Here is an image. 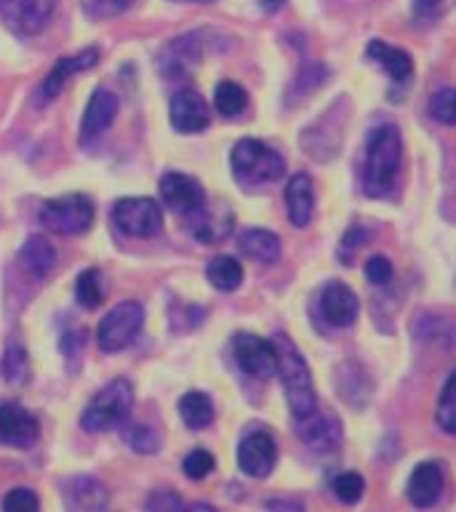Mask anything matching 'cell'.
Masks as SVG:
<instances>
[{
	"label": "cell",
	"instance_id": "obj_46",
	"mask_svg": "<svg viewBox=\"0 0 456 512\" xmlns=\"http://www.w3.org/2000/svg\"><path fill=\"white\" fill-rule=\"evenodd\" d=\"M190 3H211V0H190Z\"/></svg>",
	"mask_w": 456,
	"mask_h": 512
},
{
	"label": "cell",
	"instance_id": "obj_17",
	"mask_svg": "<svg viewBox=\"0 0 456 512\" xmlns=\"http://www.w3.org/2000/svg\"><path fill=\"white\" fill-rule=\"evenodd\" d=\"M318 307L323 320L334 328L352 326V320L358 318V299L352 294V288H347L344 283H339V280H331V283L320 291Z\"/></svg>",
	"mask_w": 456,
	"mask_h": 512
},
{
	"label": "cell",
	"instance_id": "obj_20",
	"mask_svg": "<svg viewBox=\"0 0 456 512\" xmlns=\"http://www.w3.org/2000/svg\"><path fill=\"white\" fill-rule=\"evenodd\" d=\"M440 491H443V467L435 462L416 464L406 488L411 504H416V507H430V504L438 502Z\"/></svg>",
	"mask_w": 456,
	"mask_h": 512
},
{
	"label": "cell",
	"instance_id": "obj_31",
	"mask_svg": "<svg viewBox=\"0 0 456 512\" xmlns=\"http://www.w3.org/2000/svg\"><path fill=\"white\" fill-rule=\"evenodd\" d=\"M75 296L83 310H96L104 299V288H102V272L99 270H86L80 272L78 283H75Z\"/></svg>",
	"mask_w": 456,
	"mask_h": 512
},
{
	"label": "cell",
	"instance_id": "obj_18",
	"mask_svg": "<svg viewBox=\"0 0 456 512\" xmlns=\"http://www.w3.org/2000/svg\"><path fill=\"white\" fill-rule=\"evenodd\" d=\"M299 424V438L304 446L315 448V451H334L342 443V424L331 414H320L318 408L304 419H296Z\"/></svg>",
	"mask_w": 456,
	"mask_h": 512
},
{
	"label": "cell",
	"instance_id": "obj_6",
	"mask_svg": "<svg viewBox=\"0 0 456 512\" xmlns=\"http://www.w3.org/2000/svg\"><path fill=\"white\" fill-rule=\"evenodd\" d=\"M144 323V307L139 302H120L112 307L96 328V342L104 352L126 350L128 344H134Z\"/></svg>",
	"mask_w": 456,
	"mask_h": 512
},
{
	"label": "cell",
	"instance_id": "obj_34",
	"mask_svg": "<svg viewBox=\"0 0 456 512\" xmlns=\"http://www.w3.org/2000/svg\"><path fill=\"white\" fill-rule=\"evenodd\" d=\"M126 443L134 448L136 454H158L160 435L158 430H152L147 424H134V427H128Z\"/></svg>",
	"mask_w": 456,
	"mask_h": 512
},
{
	"label": "cell",
	"instance_id": "obj_1",
	"mask_svg": "<svg viewBox=\"0 0 456 512\" xmlns=\"http://www.w3.org/2000/svg\"><path fill=\"white\" fill-rule=\"evenodd\" d=\"M400 160H403V139L398 128L390 123L376 126L368 134L366 160H363V190L371 198L390 195L398 179Z\"/></svg>",
	"mask_w": 456,
	"mask_h": 512
},
{
	"label": "cell",
	"instance_id": "obj_40",
	"mask_svg": "<svg viewBox=\"0 0 456 512\" xmlns=\"http://www.w3.org/2000/svg\"><path fill=\"white\" fill-rule=\"evenodd\" d=\"M366 278L371 280V283H376V286H384V283H390L392 278V264L387 256L376 254L371 256L366 262Z\"/></svg>",
	"mask_w": 456,
	"mask_h": 512
},
{
	"label": "cell",
	"instance_id": "obj_21",
	"mask_svg": "<svg viewBox=\"0 0 456 512\" xmlns=\"http://www.w3.org/2000/svg\"><path fill=\"white\" fill-rule=\"evenodd\" d=\"M62 496L70 510H104L107 507V488L96 478H86V475L64 480Z\"/></svg>",
	"mask_w": 456,
	"mask_h": 512
},
{
	"label": "cell",
	"instance_id": "obj_13",
	"mask_svg": "<svg viewBox=\"0 0 456 512\" xmlns=\"http://www.w3.org/2000/svg\"><path fill=\"white\" fill-rule=\"evenodd\" d=\"M160 198H163V203L171 211L187 216L206 203V192H203L198 179L179 174V171H171V174L160 179Z\"/></svg>",
	"mask_w": 456,
	"mask_h": 512
},
{
	"label": "cell",
	"instance_id": "obj_30",
	"mask_svg": "<svg viewBox=\"0 0 456 512\" xmlns=\"http://www.w3.org/2000/svg\"><path fill=\"white\" fill-rule=\"evenodd\" d=\"M248 94L246 88L238 86L235 80H222L214 91V107L222 118H235L246 110Z\"/></svg>",
	"mask_w": 456,
	"mask_h": 512
},
{
	"label": "cell",
	"instance_id": "obj_19",
	"mask_svg": "<svg viewBox=\"0 0 456 512\" xmlns=\"http://www.w3.org/2000/svg\"><path fill=\"white\" fill-rule=\"evenodd\" d=\"M96 62H99V51H96V48H86V51H80V54L59 59V62L51 67V72H48V78L43 80V86H40V99H43V102L56 99V96L62 94L64 83H67L72 75L91 70Z\"/></svg>",
	"mask_w": 456,
	"mask_h": 512
},
{
	"label": "cell",
	"instance_id": "obj_4",
	"mask_svg": "<svg viewBox=\"0 0 456 512\" xmlns=\"http://www.w3.org/2000/svg\"><path fill=\"white\" fill-rule=\"evenodd\" d=\"M230 166L238 176V182L248 187H259V184L278 182L280 176L286 174V160L278 150H272L259 139H240L232 147Z\"/></svg>",
	"mask_w": 456,
	"mask_h": 512
},
{
	"label": "cell",
	"instance_id": "obj_3",
	"mask_svg": "<svg viewBox=\"0 0 456 512\" xmlns=\"http://www.w3.org/2000/svg\"><path fill=\"white\" fill-rule=\"evenodd\" d=\"M134 408V387L126 379H112L107 387L96 392L91 403L80 414V427L86 432H110L128 422Z\"/></svg>",
	"mask_w": 456,
	"mask_h": 512
},
{
	"label": "cell",
	"instance_id": "obj_32",
	"mask_svg": "<svg viewBox=\"0 0 456 512\" xmlns=\"http://www.w3.org/2000/svg\"><path fill=\"white\" fill-rule=\"evenodd\" d=\"M435 419L446 432L456 435V371L448 376L446 387L440 392L438 411H435Z\"/></svg>",
	"mask_w": 456,
	"mask_h": 512
},
{
	"label": "cell",
	"instance_id": "obj_29",
	"mask_svg": "<svg viewBox=\"0 0 456 512\" xmlns=\"http://www.w3.org/2000/svg\"><path fill=\"white\" fill-rule=\"evenodd\" d=\"M414 334L427 344H440V347H454L456 344V326L451 320L438 318V315H422L416 320Z\"/></svg>",
	"mask_w": 456,
	"mask_h": 512
},
{
	"label": "cell",
	"instance_id": "obj_25",
	"mask_svg": "<svg viewBox=\"0 0 456 512\" xmlns=\"http://www.w3.org/2000/svg\"><path fill=\"white\" fill-rule=\"evenodd\" d=\"M22 262L35 278H46L56 267V248L43 235H30L22 246Z\"/></svg>",
	"mask_w": 456,
	"mask_h": 512
},
{
	"label": "cell",
	"instance_id": "obj_37",
	"mask_svg": "<svg viewBox=\"0 0 456 512\" xmlns=\"http://www.w3.org/2000/svg\"><path fill=\"white\" fill-rule=\"evenodd\" d=\"M86 342V331H80V328L67 331V334L62 336V355L67 358V363H70V371H78L80 358H83V352H86Z\"/></svg>",
	"mask_w": 456,
	"mask_h": 512
},
{
	"label": "cell",
	"instance_id": "obj_15",
	"mask_svg": "<svg viewBox=\"0 0 456 512\" xmlns=\"http://www.w3.org/2000/svg\"><path fill=\"white\" fill-rule=\"evenodd\" d=\"M118 107V96L102 86L96 88L91 99H88L83 120H80V144L94 142L96 136H102L115 120V115H118Z\"/></svg>",
	"mask_w": 456,
	"mask_h": 512
},
{
	"label": "cell",
	"instance_id": "obj_24",
	"mask_svg": "<svg viewBox=\"0 0 456 512\" xmlns=\"http://www.w3.org/2000/svg\"><path fill=\"white\" fill-rule=\"evenodd\" d=\"M240 254L254 259L259 264H272L278 262L280 256V240L275 232L270 230H246L240 232L238 238Z\"/></svg>",
	"mask_w": 456,
	"mask_h": 512
},
{
	"label": "cell",
	"instance_id": "obj_23",
	"mask_svg": "<svg viewBox=\"0 0 456 512\" xmlns=\"http://www.w3.org/2000/svg\"><path fill=\"white\" fill-rule=\"evenodd\" d=\"M366 51L374 62H379V67H382L392 80L411 78L414 62H411V56H408L403 48L390 46V43H384V40H371Z\"/></svg>",
	"mask_w": 456,
	"mask_h": 512
},
{
	"label": "cell",
	"instance_id": "obj_8",
	"mask_svg": "<svg viewBox=\"0 0 456 512\" xmlns=\"http://www.w3.org/2000/svg\"><path fill=\"white\" fill-rule=\"evenodd\" d=\"M232 358L243 374L254 379H270L278 374V355L275 344L254 334H238L232 339Z\"/></svg>",
	"mask_w": 456,
	"mask_h": 512
},
{
	"label": "cell",
	"instance_id": "obj_36",
	"mask_svg": "<svg viewBox=\"0 0 456 512\" xmlns=\"http://www.w3.org/2000/svg\"><path fill=\"white\" fill-rule=\"evenodd\" d=\"M214 464V456L208 454L206 448H195V451H190V454L184 456L182 470L190 480H203L208 472H214Z\"/></svg>",
	"mask_w": 456,
	"mask_h": 512
},
{
	"label": "cell",
	"instance_id": "obj_41",
	"mask_svg": "<svg viewBox=\"0 0 456 512\" xmlns=\"http://www.w3.org/2000/svg\"><path fill=\"white\" fill-rule=\"evenodd\" d=\"M147 510H187V504L174 491H155L147 499Z\"/></svg>",
	"mask_w": 456,
	"mask_h": 512
},
{
	"label": "cell",
	"instance_id": "obj_42",
	"mask_svg": "<svg viewBox=\"0 0 456 512\" xmlns=\"http://www.w3.org/2000/svg\"><path fill=\"white\" fill-rule=\"evenodd\" d=\"M366 240H368V232L363 230V227H352V230L347 232V235H344L342 248H339V254H342V251H347V248H352V251H355V248L363 246Z\"/></svg>",
	"mask_w": 456,
	"mask_h": 512
},
{
	"label": "cell",
	"instance_id": "obj_45",
	"mask_svg": "<svg viewBox=\"0 0 456 512\" xmlns=\"http://www.w3.org/2000/svg\"><path fill=\"white\" fill-rule=\"evenodd\" d=\"M440 0H416V6L422 8V11H432V8L438 6Z\"/></svg>",
	"mask_w": 456,
	"mask_h": 512
},
{
	"label": "cell",
	"instance_id": "obj_22",
	"mask_svg": "<svg viewBox=\"0 0 456 512\" xmlns=\"http://www.w3.org/2000/svg\"><path fill=\"white\" fill-rule=\"evenodd\" d=\"M286 208L288 219L294 227H307L312 219V208H315V190H312V179L307 174H294L288 179L286 187Z\"/></svg>",
	"mask_w": 456,
	"mask_h": 512
},
{
	"label": "cell",
	"instance_id": "obj_27",
	"mask_svg": "<svg viewBox=\"0 0 456 512\" xmlns=\"http://www.w3.org/2000/svg\"><path fill=\"white\" fill-rule=\"evenodd\" d=\"M206 278L219 291H235L243 283V267L232 256H214L206 264Z\"/></svg>",
	"mask_w": 456,
	"mask_h": 512
},
{
	"label": "cell",
	"instance_id": "obj_12",
	"mask_svg": "<svg viewBox=\"0 0 456 512\" xmlns=\"http://www.w3.org/2000/svg\"><path fill=\"white\" fill-rule=\"evenodd\" d=\"M200 56H203V32H190L163 46L158 67L166 78H182L200 62Z\"/></svg>",
	"mask_w": 456,
	"mask_h": 512
},
{
	"label": "cell",
	"instance_id": "obj_26",
	"mask_svg": "<svg viewBox=\"0 0 456 512\" xmlns=\"http://www.w3.org/2000/svg\"><path fill=\"white\" fill-rule=\"evenodd\" d=\"M179 416L190 430H203V427L214 422V403L203 392L192 390L179 400Z\"/></svg>",
	"mask_w": 456,
	"mask_h": 512
},
{
	"label": "cell",
	"instance_id": "obj_39",
	"mask_svg": "<svg viewBox=\"0 0 456 512\" xmlns=\"http://www.w3.org/2000/svg\"><path fill=\"white\" fill-rule=\"evenodd\" d=\"M3 510L8 512H35L38 510V496L30 488H14L3 499Z\"/></svg>",
	"mask_w": 456,
	"mask_h": 512
},
{
	"label": "cell",
	"instance_id": "obj_2",
	"mask_svg": "<svg viewBox=\"0 0 456 512\" xmlns=\"http://www.w3.org/2000/svg\"><path fill=\"white\" fill-rule=\"evenodd\" d=\"M272 344H275V355H278V374L280 382H283V392H286L288 408H291L294 419H304L318 408L310 366L286 334L275 336Z\"/></svg>",
	"mask_w": 456,
	"mask_h": 512
},
{
	"label": "cell",
	"instance_id": "obj_33",
	"mask_svg": "<svg viewBox=\"0 0 456 512\" xmlns=\"http://www.w3.org/2000/svg\"><path fill=\"white\" fill-rule=\"evenodd\" d=\"M430 115L446 126H456V88H440L430 96Z\"/></svg>",
	"mask_w": 456,
	"mask_h": 512
},
{
	"label": "cell",
	"instance_id": "obj_7",
	"mask_svg": "<svg viewBox=\"0 0 456 512\" xmlns=\"http://www.w3.org/2000/svg\"><path fill=\"white\" fill-rule=\"evenodd\" d=\"M112 222L128 238H152L163 230V214L150 198H123L112 208Z\"/></svg>",
	"mask_w": 456,
	"mask_h": 512
},
{
	"label": "cell",
	"instance_id": "obj_16",
	"mask_svg": "<svg viewBox=\"0 0 456 512\" xmlns=\"http://www.w3.org/2000/svg\"><path fill=\"white\" fill-rule=\"evenodd\" d=\"M190 219V232L200 243H219L232 232L235 216L224 203H203L198 211L187 214Z\"/></svg>",
	"mask_w": 456,
	"mask_h": 512
},
{
	"label": "cell",
	"instance_id": "obj_44",
	"mask_svg": "<svg viewBox=\"0 0 456 512\" xmlns=\"http://www.w3.org/2000/svg\"><path fill=\"white\" fill-rule=\"evenodd\" d=\"M267 507H270V510H275V507H280V510H302L304 504L302 502H267Z\"/></svg>",
	"mask_w": 456,
	"mask_h": 512
},
{
	"label": "cell",
	"instance_id": "obj_14",
	"mask_svg": "<svg viewBox=\"0 0 456 512\" xmlns=\"http://www.w3.org/2000/svg\"><path fill=\"white\" fill-rule=\"evenodd\" d=\"M35 440H38V419L14 400L0 403V443L30 448Z\"/></svg>",
	"mask_w": 456,
	"mask_h": 512
},
{
	"label": "cell",
	"instance_id": "obj_35",
	"mask_svg": "<svg viewBox=\"0 0 456 512\" xmlns=\"http://www.w3.org/2000/svg\"><path fill=\"white\" fill-rule=\"evenodd\" d=\"M331 486H334V494L339 496L344 504H352L363 496L366 483H363V478H360L358 472H339Z\"/></svg>",
	"mask_w": 456,
	"mask_h": 512
},
{
	"label": "cell",
	"instance_id": "obj_9",
	"mask_svg": "<svg viewBox=\"0 0 456 512\" xmlns=\"http://www.w3.org/2000/svg\"><path fill=\"white\" fill-rule=\"evenodd\" d=\"M56 11V0H0V19L19 35H38L46 30Z\"/></svg>",
	"mask_w": 456,
	"mask_h": 512
},
{
	"label": "cell",
	"instance_id": "obj_10",
	"mask_svg": "<svg viewBox=\"0 0 456 512\" xmlns=\"http://www.w3.org/2000/svg\"><path fill=\"white\" fill-rule=\"evenodd\" d=\"M171 126L179 134H200L203 128L211 123V110H208L206 99L195 91V88H179L171 96Z\"/></svg>",
	"mask_w": 456,
	"mask_h": 512
},
{
	"label": "cell",
	"instance_id": "obj_5",
	"mask_svg": "<svg viewBox=\"0 0 456 512\" xmlns=\"http://www.w3.org/2000/svg\"><path fill=\"white\" fill-rule=\"evenodd\" d=\"M40 224L51 232H62V235H78L86 232L94 222V203L86 195H62V198H51L40 206Z\"/></svg>",
	"mask_w": 456,
	"mask_h": 512
},
{
	"label": "cell",
	"instance_id": "obj_28",
	"mask_svg": "<svg viewBox=\"0 0 456 512\" xmlns=\"http://www.w3.org/2000/svg\"><path fill=\"white\" fill-rule=\"evenodd\" d=\"M0 371H3V379L14 387H22L30 379V358H27V350H24L22 342L6 344V352H3V363H0Z\"/></svg>",
	"mask_w": 456,
	"mask_h": 512
},
{
	"label": "cell",
	"instance_id": "obj_38",
	"mask_svg": "<svg viewBox=\"0 0 456 512\" xmlns=\"http://www.w3.org/2000/svg\"><path fill=\"white\" fill-rule=\"evenodd\" d=\"M131 6H134V0H83V8H86V14L94 16V19H104V16H118Z\"/></svg>",
	"mask_w": 456,
	"mask_h": 512
},
{
	"label": "cell",
	"instance_id": "obj_11",
	"mask_svg": "<svg viewBox=\"0 0 456 512\" xmlns=\"http://www.w3.org/2000/svg\"><path fill=\"white\" fill-rule=\"evenodd\" d=\"M278 462V446L267 432H248L238 446V464L248 478H267Z\"/></svg>",
	"mask_w": 456,
	"mask_h": 512
},
{
	"label": "cell",
	"instance_id": "obj_43",
	"mask_svg": "<svg viewBox=\"0 0 456 512\" xmlns=\"http://www.w3.org/2000/svg\"><path fill=\"white\" fill-rule=\"evenodd\" d=\"M256 3H259V8H262V11H267V14H275V11H280V8H283V3H286V0H256Z\"/></svg>",
	"mask_w": 456,
	"mask_h": 512
}]
</instances>
